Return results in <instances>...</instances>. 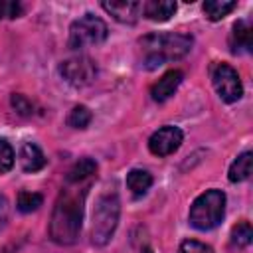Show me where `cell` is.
Segmentation results:
<instances>
[{"instance_id": "1", "label": "cell", "mask_w": 253, "mask_h": 253, "mask_svg": "<svg viewBox=\"0 0 253 253\" xmlns=\"http://www.w3.org/2000/svg\"><path fill=\"white\" fill-rule=\"evenodd\" d=\"M87 190H61L55 200L51 219H49V237L59 245H71L77 241L83 221V202Z\"/></svg>"}, {"instance_id": "2", "label": "cell", "mask_w": 253, "mask_h": 253, "mask_svg": "<svg viewBox=\"0 0 253 253\" xmlns=\"http://www.w3.org/2000/svg\"><path fill=\"white\" fill-rule=\"evenodd\" d=\"M140 51H142V67L144 69H156L164 65L166 61H174L190 53L192 49V36L188 34H176V32H166V34H148L140 42Z\"/></svg>"}, {"instance_id": "3", "label": "cell", "mask_w": 253, "mask_h": 253, "mask_svg": "<svg viewBox=\"0 0 253 253\" xmlns=\"http://www.w3.org/2000/svg\"><path fill=\"white\" fill-rule=\"evenodd\" d=\"M119 215H121V200L115 190L103 192L93 208V217H91V241L97 247H103L111 241L117 225H119Z\"/></svg>"}, {"instance_id": "4", "label": "cell", "mask_w": 253, "mask_h": 253, "mask_svg": "<svg viewBox=\"0 0 253 253\" xmlns=\"http://www.w3.org/2000/svg\"><path fill=\"white\" fill-rule=\"evenodd\" d=\"M225 213V194L221 190H206L200 194L190 208V225L200 231H210L217 227Z\"/></svg>"}, {"instance_id": "5", "label": "cell", "mask_w": 253, "mask_h": 253, "mask_svg": "<svg viewBox=\"0 0 253 253\" xmlns=\"http://www.w3.org/2000/svg\"><path fill=\"white\" fill-rule=\"evenodd\" d=\"M107 36H109L107 24L95 14H85L69 26L67 43L71 49H85V47L103 43L107 40Z\"/></svg>"}, {"instance_id": "6", "label": "cell", "mask_w": 253, "mask_h": 253, "mask_svg": "<svg viewBox=\"0 0 253 253\" xmlns=\"http://www.w3.org/2000/svg\"><path fill=\"white\" fill-rule=\"evenodd\" d=\"M59 75L71 87H87L97 77V63L87 55H73L59 65Z\"/></svg>"}, {"instance_id": "7", "label": "cell", "mask_w": 253, "mask_h": 253, "mask_svg": "<svg viewBox=\"0 0 253 253\" xmlns=\"http://www.w3.org/2000/svg\"><path fill=\"white\" fill-rule=\"evenodd\" d=\"M211 83L219 95L221 101L225 103H235L243 95V85L237 75V71L229 63H215L211 69Z\"/></svg>"}, {"instance_id": "8", "label": "cell", "mask_w": 253, "mask_h": 253, "mask_svg": "<svg viewBox=\"0 0 253 253\" xmlns=\"http://www.w3.org/2000/svg\"><path fill=\"white\" fill-rule=\"evenodd\" d=\"M182 140H184V132L178 126L166 125L160 126L156 132H152V136L148 138V148L154 156H168L180 148Z\"/></svg>"}, {"instance_id": "9", "label": "cell", "mask_w": 253, "mask_h": 253, "mask_svg": "<svg viewBox=\"0 0 253 253\" xmlns=\"http://www.w3.org/2000/svg\"><path fill=\"white\" fill-rule=\"evenodd\" d=\"M107 14H111L121 24H134L142 16V2L136 0H119V2H103L101 4Z\"/></svg>"}, {"instance_id": "10", "label": "cell", "mask_w": 253, "mask_h": 253, "mask_svg": "<svg viewBox=\"0 0 253 253\" xmlns=\"http://www.w3.org/2000/svg\"><path fill=\"white\" fill-rule=\"evenodd\" d=\"M182 79H184V73H182V71H178V69H170V71H166V73L152 85V89H150V97H152V101H156V103H164L166 99H170V97L174 95V91L180 87Z\"/></svg>"}, {"instance_id": "11", "label": "cell", "mask_w": 253, "mask_h": 253, "mask_svg": "<svg viewBox=\"0 0 253 253\" xmlns=\"http://www.w3.org/2000/svg\"><path fill=\"white\" fill-rule=\"evenodd\" d=\"M229 45H231L233 53L251 51V47H253V28H251V22L247 18H241L233 24L231 36H229Z\"/></svg>"}, {"instance_id": "12", "label": "cell", "mask_w": 253, "mask_h": 253, "mask_svg": "<svg viewBox=\"0 0 253 253\" xmlns=\"http://www.w3.org/2000/svg\"><path fill=\"white\" fill-rule=\"evenodd\" d=\"M18 160H20V166L24 172H38L45 166V156L36 142H24L20 146Z\"/></svg>"}, {"instance_id": "13", "label": "cell", "mask_w": 253, "mask_h": 253, "mask_svg": "<svg viewBox=\"0 0 253 253\" xmlns=\"http://www.w3.org/2000/svg\"><path fill=\"white\" fill-rule=\"evenodd\" d=\"M176 12V2L172 0H148L142 2V14L152 22H166Z\"/></svg>"}, {"instance_id": "14", "label": "cell", "mask_w": 253, "mask_h": 253, "mask_svg": "<svg viewBox=\"0 0 253 253\" xmlns=\"http://www.w3.org/2000/svg\"><path fill=\"white\" fill-rule=\"evenodd\" d=\"M95 172H97V162H95L93 158L85 156V158H79V160L69 168L65 180H67V184H79V182L91 178Z\"/></svg>"}, {"instance_id": "15", "label": "cell", "mask_w": 253, "mask_h": 253, "mask_svg": "<svg viewBox=\"0 0 253 253\" xmlns=\"http://www.w3.org/2000/svg\"><path fill=\"white\" fill-rule=\"evenodd\" d=\"M150 186H152V174L148 170L134 168L126 174V188L132 192V196H144Z\"/></svg>"}, {"instance_id": "16", "label": "cell", "mask_w": 253, "mask_h": 253, "mask_svg": "<svg viewBox=\"0 0 253 253\" xmlns=\"http://www.w3.org/2000/svg\"><path fill=\"white\" fill-rule=\"evenodd\" d=\"M251 162H253L251 152H249V150H247V152H241V154L233 160V164L229 166V182L237 184V182L247 180V178L251 176Z\"/></svg>"}, {"instance_id": "17", "label": "cell", "mask_w": 253, "mask_h": 253, "mask_svg": "<svg viewBox=\"0 0 253 253\" xmlns=\"http://www.w3.org/2000/svg\"><path fill=\"white\" fill-rule=\"evenodd\" d=\"M235 8H237V2H233V0H206L204 2V14L211 22L225 18Z\"/></svg>"}, {"instance_id": "18", "label": "cell", "mask_w": 253, "mask_h": 253, "mask_svg": "<svg viewBox=\"0 0 253 253\" xmlns=\"http://www.w3.org/2000/svg\"><path fill=\"white\" fill-rule=\"evenodd\" d=\"M42 204H43L42 194H38V192H26V190H22V192L18 194V200H16V208H18L22 213L36 211Z\"/></svg>"}, {"instance_id": "19", "label": "cell", "mask_w": 253, "mask_h": 253, "mask_svg": "<svg viewBox=\"0 0 253 253\" xmlns=\"http://www.w3.org/2000/svg\"><path fill=\"white\" fill-rule=\"evenodd\" d=\"M91 119H93L91 111L85 105H77V107L71 109V113L67 117V125L73 126V128H87L89 123H91Z\"/></svg>"}, {"instance_id": "20", "label": "cell", "mask_w": 253, "mask_h": 253, "mask_svg": "<svg viewBox=\"0 0 253 253\" xmlns=\"http://www.w3.org/2000/svg\"><path fill=\"white\" fill-rule=\"evenodd\" d=\"M253 241V229L249 221H241L231 229V243L237 247H247Z\"/></svg>"}, {"instance_id": "21", "label": "cell", "mask_w": 253, "mask_h": 253, "mask_svg": "<svg viewBox=\"0 0 253 253\" xmlns=\"http://www.w3.org/2000/svg\"><path fill=\"white\" fill-rule=\"evenodd\" d=\"M14 166V148L6 138H0V174H6Z\"/></svg>"}, {"instance_id": "22", "label": "cell", "mask_w": 253, "mask_h": 253, "mask_svg": "<svg viewBox=\"0 0 253 253\" xmlns=\"http://www.w3.org/2000/svg\"><path fill=\"white\" fill-rule=\"evenodd\" d=\"M178 253H213V249L202 241H196V239H186L182 241L180 245V251Z\"/></svg>"}, {"instance_id": "23", "label": "cell", "mask_w": 253, "mask_h": 253, "mask_svg": "<svg viewBox=\"0 0 253 253\" xmlns=\"http://www.w3.org/2000/svg\"><path fill=\"white\" fill-rule=\"evenodd\" d=\"M10 103H12V107L16 109V113L18 115H22V117H30L32 115V103L24 97V95H20V93H14L12 95V99H10Z\"/></svg>"}, {"instance_id": "24", "label": "cell", "mask_w": 253, "mask_h": 253, "mask_svg": "<svg viewBox=\"0 0 253 253\" xmlns=\"http://www.w3.org/2000/svg\"><path fill=\"white\" fill-rule=\"evenodd\" d=\"M22 14V6L18 2L0 0V18H18Z\"/></svg>"}, {"instance_id": "25", "label": "cell", "mask_w": 253, "mask_h": 253, "mask_svg": "<svg viewBox=\"0 0 253 253\" xmlns=\"http://www.w3.org/2000/svg\"><path fill=\"white\" fill-rule=\"evenodd\" d=\"M8 215H10V206L4 194H0V229L8 223Z\"/></svg>"}, {"instance_id": "26", "label": "cell", "mask_w": 253, "mask_h": 253, "mask_svg": "<svg viewBox=\"0 0 253 253\" xmlns=\"http://www.w3.org/2000/svg\"><path fill=\"white\" fill-rule=\"evenodd\" d=\"M140 253H152V251H150V249H144V251H140Z\"/></svg>"}]
</instances>
